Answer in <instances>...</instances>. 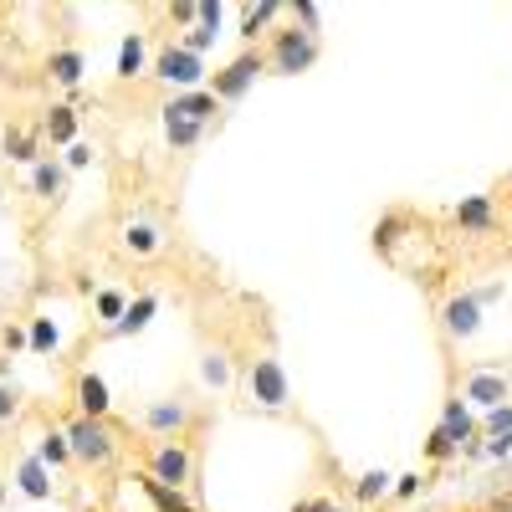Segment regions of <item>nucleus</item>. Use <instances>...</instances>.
I'll use <instances>...</instances> for the list:
<instances>
[{
    "label": "nucleus",
    "instance_id": "1",
    "mask_svg": "<svg viewBox=\"0 0 512 512\" xmlns=\"http://www.w3.org/2000/svg\"><path fill=\"white\" fill-rule=\"evenodd\" d=\"M318 57H323V41H318L313 31H303V26H282V31H272L267 72H272V77H303V72L318 67Z\"/></svg>",
    "mask_w": 512,
    "mask_h": 512
},
{
    "label": "nucleus",
    "instance_id": "2",
    "mask_svg": "<svg viewBox=\"0 0 512 512\" xmlns=\"http://www.w3.org/2000/svg\"><path fill=\"white\" fill-rule=\"evenodd\" d=\"M246 400L256 410H267V415H287L292 410V379H287L277 354H256L246 364Z\"/></svg>",
    "mask_w": 512,
    "mask_h": 512
},
{
    "label": "nucleus",
    "instance_id": "3",
    "mask_svg": "<svg viewBox=\"0 0 512 512\" xmlns=\"http://www.w3.org/2000/svg\"><path fill=\"white\" fill-rule=\"evenodd\" d=\"M67 441H72V456H77V466H93V472H108V466L118 461V431L108 420H88V415H72L67 425Z\"/></svg>",
    "mask_w": 512,
    "mask_h": 512
},
{
    "label": "nucleus",
    "instance_id": "4",
    "mask_svg": "<svg viewBox=\"0 0 512 512\" xmlns=\"http://www.w3.org/2000/svg\"><path fill=\"white\" fill-rule=\"evenodd\" d=\"M144 472L164 487H190L195 482V446L190 441H149L144 451Z\"/></svg>",
    "mask_w": 512,
    "mask_h": 512
},
{
    "label": "nucleus",
    "instance_id": "5",
    "mask_svg": "<svg viewBox=\"0 0 512 512\" xmlns=\"http://www.w3.org/2000/svg\"><path fill=\"white\" fill-rule=\"evenodd\" d=\"M262 72H267V52L246 47L241 57H231L216 77H210V98H216V103H241L256 88V77H262Z\"/></svg>",
    "mask_w": 512,
    "mask_h": 512
},
{
    "label": "nucleus",
    "instance_id": "6",
    "mask_svg": "<svg viewBox=\"0 0 512 512\" xmlns=\"http://www.w3.org/2000/svg\"><path fill=\"white\" fill-rule=\"evenodd\" d=\"M139 425L154 436V441H190V431L200 425V415H195V405L190 400H149L144 410H139Z\"/></svg>",
    "mask_w": 512,
    "mask_h": 512
},
{
    "label": "nucleus",
    "instance_id": "7",
    "mask_svg": "<svg viewBox=\"0 0 512 512\" xmlns=\"http://www.w3.org/2000/svg\"><path fill=\"white\" fill-rule=\"evenodd\" d=\"M461 400L472 410H497V405H512V374L502 364H472L461 374Z\"/></svg>",
    "mask_w": 512,
    "mask_h": 512
},
{
    "label": "nucleus",
    "instance_id": "8",
    "mask_svg": "<svg viewBox=\"0 0 512 512\" xmlns=\"http://www.w3.org/2000/svg\"><path fill=\"white\" fill-rule=\"evenodd\" d=\"M149 77H159L164 88H175V93H195L200 82H205V57L185 52L180 41H164V47L154 52V67H149Z\"/></svg>",
    "mask_w": 512,
    "mask_h": 512
},
{
    "label": "nucleus",
    "instance_id": "9",
    "mask_svg": "<svg viewBox=\"0 0 512 512\" xmlns=\"http://www.w3.org/2000/svg\"><path fill=\"white\" fill-rule=\"evenodd\" d=\"M482 303H477V292L472 287H461L451 292L446 303H441V333L451 338V344H466V338H477L482 333Z\"/></svg>",
    "mask_w": 512,
    "mask_h": 512
},
{
    "label": "nucleus",
    "instance_id": "10",
    "mask_svg": "<svg viewBox=\"0 0 512 512\" xmlns=\"http://www.w3.org/2000/svg\"><path fill=\"white\" fill-rule=\"evenodd\" d=\"M441 431H446V441L461 451V456H482V425H477V415H472V405H466L461 395H451L446 405H441Z\"/></svg>",
    "mask_w": 512,
    "mask_h": 512
},
{
    "label": "nucleus",
    "instance_id": "11",
    "mask_svg": "<svg viewBox=\"0 0 512 512\" xmlns=\"http://www.w3.org/2000/svg\"><path fill=\"white\" fill-rule=\"evenodd\" d=\"M159 123H164V144L175 149V154H185V149H195L200 139H205V128L210 123H200L195 113H185V108H175V98H169L164 108H159Z\"/></svg>",
    "mask_w": 512,
    "mask_h": 512
},
{
    "label": "nucleus",
    "instance_id": "12",
    "mask_svg": "<svg viewBox=\"0 0 512 512\" xmlns=\"http://www.w3.org/2000/svg\"><path fill=\"white\" fill-rule=\"evenodd\" d=\"M72 405H77V415H88V420H108V415H113L108 379L93 374V369H82V374L72 379Z\"/></svg>",
    "mask_w": 512,
    "mask_h": 512
},
{
    "label": "nucleus",
    "instance_id": "13",
    "mask_svg": "<svg viewBox=\"0 0 512 512\" xmlns=\"http://www.w3.org/2000/svg\"><path fill=\"white\" fill-rule=\"evenodd\" d=\"M67 164L57 159V154H47L41 164H31L26 169V185H31V200H41V205H57L62 195H67Z\"/></svg>",
    "mask_w": 512,
    "mask_h": 512
},
{
    "label": "nucleus",
    "instance_id": "14",
    "mask_svg": "<svg viewBox=\"0 0 512 512\" xmlns=\"http://www.w3.org/2000/svg\"><path fill=\"white\" fill-rule=\"evenodd\" d=\"M451 221H456L466 236H492L502 216H497V200H492V195H461L456 210H451Z\"/></svg>",
    "mask_w": 512,
    "mask_h": 512
},
{
    "label": "nucleus",
    "instance_id": "15",
    "mask_svg": "<svg viewBox=\"0 0 512 512\" xmlns=\"http://www.w3.org/2000/svg\"><path fill=\"white\" fill-rule=\"evenodd\" d=\"M0 144H6V159H11V164H26V169L47 159L41 123H6V139H0Z\"/></svg>",
    "mask_w": 512,
    "mask_h": 512
},
{
    "label": "nucleus",
    "instance_id": "16",
    "mask_svg": "<svg viewBox=\"0 0 512 512\" xmlns=\"http://www.w3.org/2000/svg\"><path fill=\"white\" fill-rule=\"evenodd\" d=\"M154 67V52H149V31H128L118 41V62H113V77L118 82H134V77H149Z\"/></svg>",
    "mask_w": 512,
    "mask_h": 512
},
{
    "label": "nucleus",
    "instance_id": "17",
    "mask_svg": "<svg viewBox=\"0 0 512 512\" xmlns=\"http://www.w3.org/2000/svg\"><path fill=\"white\" fill-rule=\"evenodd\" d=\"M57 472L52 466H41L36 461V451H26L21 461H16V472H11V482H16V492L21 497H31V502H52V492H57V482H52Z\"/></svg>",
    "mask_w": 512,
    "mask_h": 512
},
{
    "label": "nucleus",
    "instance_id": "18",
    "mask_svg": "<svg viewBox=\"0 0 512 512\" xmlns=\"http://www.w3.org/2000/svg\"><path fill=\"white\" fill-rule=\"evenodd\" d=\"M77 128H82V118H77L72 103H52L47 113H41V139H47L52 149H72L77 144Z\"/></svg>",
    "mask_w": 512,
    "mask_h": 512
},
{
    "label": "nucleus",
    "instance_id": "19",
    "mask_svg": "<svg viewBox=\"0 0 512 512\" xmlns=\"http://www.w3.org/2000/svg\"><path fill=\"white\" fill-rule=\"evenodd\" d=\"M47 77L57 82V88H82V77H88V57H82V47H52L47 52Z\"/></svg>",
    "mask_w": 512,
    "mask_h": 512
},
{
    "label": "nucleus",
    "instance_id": "20",
    "mask_svg": "<svg viewBox=\"0 0 512 512\" xmlns=\"http://www.w3.org/2000/svg\"><path fill=\"white\" fill-rule=\"evenodd\" d=\"M154 313H159V292H139V297H128V313L108 328V338H134V333H144V328L154 323Z\"/></svg>",
    "mask_w": 512,
    "mask_h": 512
},
{
    "label": "nucleus",
    "instance_id": "21",
    "mask_svg": "<svg viewBox=\"0 0 512 512\" xmlns=\"http://www.w3.org/2000/svg\"><path fill=\"white\" fill-rule=\"evenodd\" d=\"M164 246V231H159V221H149V216H134L123 226V251L134 256V262H144V256H154Z\"/></svg>",
    "mask_w": 512,
    "mask_h": 512
},
{
    "label": "nucleus",
    "instance_id": "22",
    "mask_svg": "<svg viewBox=\"0 0 512 512\" xmlns=\"http://www.w3.org/2000/svg\"><path fill=\"white\" fill-rule=\"evenodd\" d=\"M139 492H144V502H149V512H200L180 487H164V482H154L149 472H139Z\"/></svg>",
    "mask_w": 512,
    "mask_h": 512
},
{
    "label": "nucleus",
    "instance_id": "23",
    "mask_svg": "<svg viewBox=\"0 0 512 512\" xmlns=\"http://www.w3.org/2000/svg\"><path fill=\"white\" fill-rule=\"evenodd\" d=\"M410 226H415L410 210H384V216L374 221V251H379V256H395Z\"/></svg>",
    "mask_w": 512,
    "mask_h": 512
},
{
    "label": "nucleus",
    "instance_id": "24",
    "mask_svg": "<svg viewBox=\"0 0 512 512\" xmlns=\"http://www.w3.org/2000/svg\"><path fill=\"white\" fill-rule=\"evenodd\" d=\"M36 461L52 466V472H67V466H77L67 431H41V436H36Z\"/></svg>",
    "mask_w": 512,
    "mask_h": 512
},
{
    "label": "nucleus",
    "instance_id": "25",
    "mask_svg": "<svg viewBox=\"0 0 512 512\" xmlns=\"http://www.w3.org/2000/svg\"><path fill=\"white\" fill-rule=\"evenodd\" d=\"M277 16H287V6L282 0H262V6H246V16H241V26H236V36L246 41V47H256V36H262Z\"/></svg>",
    "mask_w": 512,
    "mask_h": 512
},
{
    "label": "nucleus",
    "instance_id": "26",
    "mask_svg": "<svg viewBox=\"0 0 512 512\" xmlns=\"http://www.w3.org/2000/svg\"><path fill=\"white\" fill-rule=\"evenodd\" d=\"M390 492H395V477L379 472V466H369V472L354 477V502H359V507H374V502H384Z\"/></svg>",
    "mask_w": 512,
    "mask_h": 512
},
{
    "label": "nucleus",
    "instance_id": "27",
    "mask_svg": "<svg viewBox=\"0 0 512 512\" xmlns=\"http://www.w3.org/2000/svg\"><path fill=\"white\" fill-rule=\"evenodd\" d=\"M231 354L226 349H205L200 354V384H205V390H231Z\"/></svg>",
    "mask_w": 512,
    "mask_h": 512
},
{
    "label": "nucleus",
    "instance_id": "28",
    "mask_svg": "<svg viewBox=\"0 0 512 512\" xmlns=\"http://www.w3.org/2000/svg\"><path fill=\"white\" fill-rule=\"evenodd\" d=\"M123 313H128V292H123V287H98V292H93V318L103 323V333H108Z\"/></svg>",
    "mask_w": 512,
    "mask_h": 512
},
{
    "label": "nucleus",
    "instance_id": "29",
    "mask_svg": "<svg viewBox=\"0 0 512 512\" xmlns=\"http://www.w3.org/2000/svg\"><path fill=\"white\" fill-rule=\"evenodd\" d=\"M26 333H31V354H57V344H62V328H57L52 313L26 318Z\"/></svg>",
    "mask_w": 512,
    "mask_h": 512
},
{
    "label": "nucleus",
    "instance_id": "30",
    "mask_svg": "<svg viewBox=\"0 0 512 512\" xmlns=\"http://www.w3.org/2000/svg\"><path fill=\"white\" fill-rule=\"evenodd\" d=\"M420 456H425V461H431V466H446V461H456L461 451H456V446L446 441V431H441V425H436V431H431V436H425V441H420Z\"/></svg>",
    "mask_w": 512,
    "mask_h": 512
},
{
    "label": "nucleus",
    "instance_id": "31",
    "mask_svg": "<svg viewBox=\"0 0 512 512\" xmlns=\"http://www.w3.org/2000/svg\"><path fill=\"white\" fill-rule=\"evenodd\" d=\"M0 349H6V359L11 354H21V349H31V333H26V323H0Z\"/></svg>",
    "mask_w": 512,
    "mask_h": 512
},
{
    "label": "nucleus",
    "instance_id": "32",
    "mask_svg": "<svg viewBox=\"0 0 512 512\" xmlns=\"http://www.w3.org/2000/svg\"><path fill=\"white\" fill-rule=\"evenodd\" d=\"M287 16H292V26H303V31H313V36H318V26H323V11L313 6V0H297V6H287Z\"/></svg>",
    "mask_w": 512,
    "mask_h": 512
},
{
    "label": "nucleus",
    "instance_id": "33",
    "mask_svg": "<svg viewBox=\"0 0 512 512\" xmlns=\"http://www.w3.org/2000/svg\"><path fill=\"white\" fill-rule=\"evenodd\" d=\"M216 36H221V31H205V26H195V31H185V36H175V41H180V47H185V52H195V57H205L210 47H216Z\"/></svg>",
    "mask_w": 512,
    "mask_h": 512
},
{
    "label": "nucleus",
    "instance_id": "34",
    "mask_svg": "<svg viewBox=\"0 0 512 512\" xmlns=\"http://www.w3.org/2000/svg\"><path fill=\"white\" fill-rule=\"evenodd\" d=\"M482 436H512V405L487 410V420H482Z\"/></svg>",
    "mask_w": 512,
    "mask_h": 512
},
{
    "label": "nucleus",
    "instance_id": "35",
    "mask_svg": "<svg viewBox=\"0 0 512 512\" xmlns=\"http://www.w3.org/2000/svg\"><path fill=\"white\" fill-rule=\"evenodd\" d=\"M21 415V390L16 384H0V425H11Z\"/></svg>",
    "mask_w": 512,
    "mask_h": 512
},
{
    "label": "nucleus",
    "instance_id": "36",
    "mask_svg": "<svg viewBox=\"0 0 512 512\" xmlns=\"http://www.w3.org/2000/svg\"><path fill=\"white\" fill-rule=\"evenodd\" d=\"M93 159H98V154H93V144H82V139H77V144L67 149V159H62V164H67V175H72V169H88Z\"/></svg>",
    "mask_w": 512,
    "mask_h": 512
},
{
    "label": "nucleus",
    "instance_id": "37",
    "mask_svg": "<svg viewBox=\"0 0 512 512\" xmlns=\"http://www.w3.org/2000/svg\"><path fill=\"white\" fill-rule=\"evenodd\" d=\"M420 487H425V477H420V472H405V477H395V497H400V502L420 497Z\"/></svg>",
    "mask_w": 512,
    "mask_h": 512
},
{
    "label": "nucleus",
    "instance_id": "38",
    "mask_svg": "<svg viewBox=\"0 0 512 512\" xmlns=\"http://www.w3.org/2000/svg\"><path fill=\"white\" fill-rule=\"evenodd\" d=\"M221 21H226V6H221V0H205V6H200V26L221 31Z\"/></svg>",
    "mask_w": 512,
    "mask_h": 512
},
{
    "label": "nucleus",
    "instance_id": "39",
    "mask_svg": "<svg viewBox=\"0 0 512 512\" xmlns=\"http://www.w3.org/2000/svg\"><path fill=\"white\" fill-rule=\"evenodd\" d=\"M482 456H492V461L512 456V436H482Z\"/></svg>",
    "mask_w": 512,
    "mask_h": 512
},
{
    "label": "nucleus",
    "instance_id": "40",
    "mask_svg": "<svg viewBox=\"0 0 512 512\" xmlns=\"http://www.w3.org/2000/svg\"><path fill=\"white\" fill-rule=\"evenodd\" d=\"M169 21H175V26H200V6H169Z\"/></svg>",
    "mask_w": 512,
    "mask_h": 512
},
{
    "label": "nucleus",
    "instance_id": "41",
    "mask_svg": "<svg viewBox=\"0 0 512 512\" xmlns=\"http://www.w3.org/2000/svg\"><path fill=\"white\" fill-rule=\"evenodd\" d=\"M472 292H477V303H482V308H492V303H502V292H507V287H502V282H487V287H472Z\"/></svg>",
    "mask_w": 512,
    "mask_h": 512
},
{
    "label": "nucleus",
    "instance_id": "42",
    "mask_svg": "<svg viewBox=\"0 0 512 512\" xmlns=\"http://www.w3.org/2000/svg\"><path fill=\"white\" fill-rule=\"evenodd\" d=\"M323 507H328V497H303L292 512H323Z\"/></svg>",
    "mask_w": 512,
    "mask_h": 512
},
{
    "label": "nucleus",
    "instance_id": "43",
    "mask_svg": "<svg viewBox=\"0 0 512 512\" xmlns=\"http://www.w3.org/2000/svg\"><path fill=\"white\" fill-rule=\"evenodd\" d=\"M323 512H344V507H333V502H328V507H323Z\"/></svg>",
    "mask_w": 512,
    "mask_h": 512
},
{
    "label": "nucleus",
    "instance_id": "44",
    "mask_svg": "<svg viewBox=\"0 0 512 512\" xmlns=\"http://www.w3.org/2000/svg\"><path fill=\"white\" fill-rule=\"evenodd\" d=\"M0 502H6V482H0Z\"/></svg>",
    "mask_w": 512,
    "mask_h": 512
},
{
    "label": "nucleus",
    "instance_id": "45",
    "mask_svg": "<svg viewBox=\"0 0 512 512\" xmlns=\"http://www.w3.org/2000/svg\"><path fill=\"white\" fill-rule=\"evenodd\" d=\"M0 195H6V190H0Z\"/></svg>",
    "mask_w": 512,
    "mask_h": 512
}]
</instances>
